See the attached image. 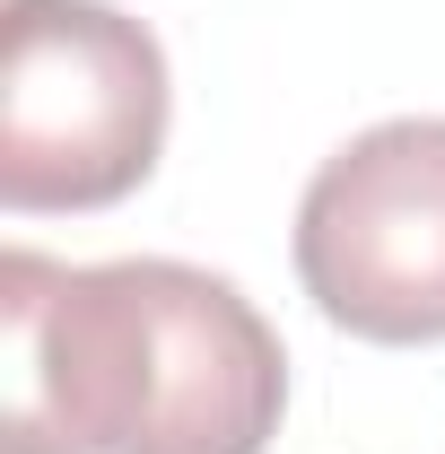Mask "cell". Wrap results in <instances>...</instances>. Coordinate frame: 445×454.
Returning <instances> with one entry per match:
<instances>
[{
  "label": "cell",
  "instance_id": "cell-3",
  "mask_svg": "<svg viewBox=\"0 0 445 454\" xmlns=\"http://www.w3.org/2000/svg\"><path fill=\"white\" fill-rule=\"evenodd\" d=\"M288 245L332 333L376 349L445 340V114H393L340 140Z\"/></svg>",
  "mask_w": 445,
  "mask_h": 454
},
{
  "label": "cell",
  "instance_id": "cell-1",
  "mask_svg": "<svg viewBox=\"0 0 445 454\" xmlns=\"http://www.w3.org/2000/svg\"><path fill=\"white\" fill-rule=\"evenodd\" d=\"M0 454H271L288 349L227 271L175 254H0Z\"/></svg>",
  "mask_w": 445,
  "mask_h": 454
},
{
  "label": "cell",
  "instance_id": "cell-2",
  "mask_svg": "<svg viewBox=\"0 0 445 454\" xmlns=\"http://www.w3.org/2000/svg\"><path fill=\"white\" fill-rule=\"evenodd\" d=\"M167 44L113 0H0V201L113 210L167 158Z\"/></svg>",
  "mask_w": 445,
  "mask_h": 454
}]
</instances>
